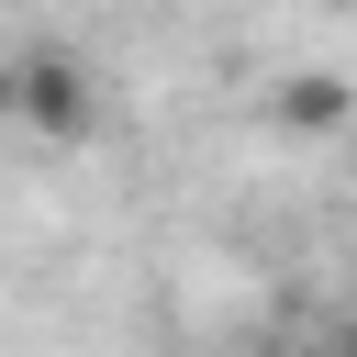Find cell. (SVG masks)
I'll return each instance as SVG.
<instances>
[{
    "label": "cell",
    "mask_w": 357,
    "mask_h": 357,
    "mask_svg": "<svg viewBox=\"0 0 357 357\" xmlns=\"http://www.w3.org/2000/svg\"><path fill=\"white\" fill-rule=\"evenodd\" d=\"M279 112H290V123H346V89H335V78H290Z\"/></svg>",
    "instance_id": "obj_2"
},
{
    "label": "cell",
    "mask_w": 357,
    "mask_h": 357,
    "mask_svg": "<svg viewBox=\"0 0 357 357\" xmlns=\"http://www.w3.org/2000/svg\"><path fill=\"white\" fill-rule=\"evenodd\" d=\"M11 123H22V78L0 67V134H11Z\"/></svg>",
    "instance_id": "obj_3"
},
{
    "label": "cell",
    "mask_w": 357,
    "mask_h": 357,
    "mask_svg": "<svg viewBox=\"0 0 357 357\" xmlns=\"http://www.w3.org/2000/svg\"><path fill=\"white\" fill-rule=\"evenodd\" d=\"M11 78H22V123H45V134H78L89 123V78L67 56H22Z\"/></svg>",
    "instance_id": "obj_1"
}]
</instances>
